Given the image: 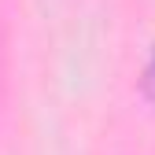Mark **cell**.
Here are the masks:
<instances>
[{"instance_id": "1", "label": "cell", "mask_w": 155, "mask_h": 155, "mask_svg": "<svg viewBox=\"0 0 155 155\" xmlns=\"http://www.w3.org/2000/svg\"><path fill=\"white\" fill-rule=\"evenodd\" d=\"M144 92L155 100V52H151V63H148V70H144Z\"/></svg>"}]
</instances>
